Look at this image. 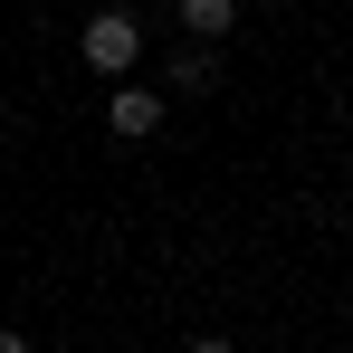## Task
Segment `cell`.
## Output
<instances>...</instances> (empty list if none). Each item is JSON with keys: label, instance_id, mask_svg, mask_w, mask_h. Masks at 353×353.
<instances>
[{"label": "cell", "instance_id": "cell-1", "mask_svg": "<svg viewBox=\"0 0 353 353\" xmlns=\"http://www.w3.org/2000/svg\"><path fill=\"white\" fill-rule=\"evenodd\" d=\"M77 58L96 67V77H134V58H143V19H134V10H96V19L77 29Z\"/></svg>", "mask_w": 353, "mask_h": 353}, {"label": "cell", "instance_id": "cell-2", "mask_svg": "<svg viewBox=\"0 0 353 353\" xmlns=\"http://www.w3.org/2000/svg\"><path fill=\"white\" fill-rule=\"evenodd\" d=\"M163 105H172V96H153V86H134V77H115V96H105V124H115L124 143H143V134L163 124Z\"/></svg>", "mask_w": 353, "mask_h": 353}, {"label": "cell", "instance_id": "cell-3", "mask_svg": "<svg viewBox=\"0 0 353 353\" xmlns=\"http://www.w3.org/2000/svg\"><path fill=\"white\" fill-rule=\"evenodd\" d=\"M210 86H220V48H210V39L172 48V96H210Z\"/></svg>", "mask_w": 353, "mask_h": 353}, {"label": "cell", "instance_id": "cell-4", "mask_svg": "<svg viewBox=\"0 0 353 353\" xmlns=\"http://www.w3.org/2000/svg\"><path fill=\"white\" fill-rule=\"evenodd\" d=\"M172 19L191 29V39H210V48H220V39L239 29V0H172Z\"/></svg>", "mask_w": 353, "mask_h": 353}, {"label": "cell", "instance_id": "cell-5", "mask_svg": "<svg viewBox=\"0 0 353 353\" xmlns=\"http://www.w3.org/2000/svg\"><path fill=\"white\" fill-rule=\"evenodd\" d=\"M181 353H239V344H230V334H191Z\"/></svg>", "mask_w": 353, "mask_h": 353}, {"label": "cell", "instance_id": "cell-6", "mask_svg": "<svg viewBox=\"0 0 353 353\" xmlns=\"http://www.w3.org/2000/svg\"><path fill=\"white\" fill-rule=\"evenodd\" d=\"M0 353H29V334H10V325H0Z\"/></svg>", "mask_w": 353, "mask_h": 353}]
</instances>
